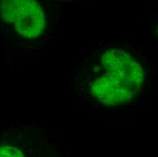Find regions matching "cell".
Listing matches in <instances>:
<instances>
[{
  "mask_svg": "<svg viewBox=\"0 0 158 157\" xmlns=\"http://www.w3.org/2000/svg\"><path fill=\"white\" fill-rule=\"evenodd\" d=\"M100 63L104 73L90 85V92L105 105L116 106L131 102L144 80L141 64L120 49L106 51Z\"/></svg>",
  "mask_w": 158,
  "mask_h": 157,
  "instance_id": "1",
  "label": "cell"
},
{
  "mask_svg": "<svg viewBox=\"0 0 158 157\" xmlns=\"http://www.w3.org/2000/svg\"><path fill=\"white\" fill-rule=\"evenodd\" d=\"M1 19L21 36L34 39L46 27V16L36 0H0Z\"/></svg>",
  "mask_w": 158,
  "mask_h": 157,
  "instance_id": "2",
  "label": "cell"
},
{
  "mask_svg": "<svg viewBox=\"0 0 158 157\" xmlns=\"http://www.w3.org/2000/svg\"><path fill=\"white\" fill-rule=\"evenodd\" d=\"M4 156H15L23 157L24 154L15 146L10 145H1L0 146V157Z\"/></svg>",
  "mask_w": 158,
  "mask_h": 157,
  "instance_id": "3",
  "label": "cell"
}]
</instances>
